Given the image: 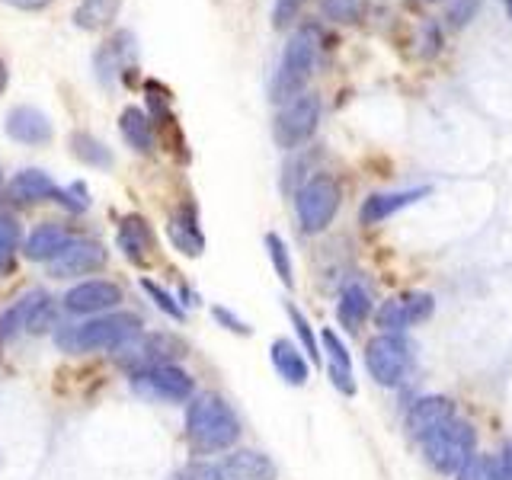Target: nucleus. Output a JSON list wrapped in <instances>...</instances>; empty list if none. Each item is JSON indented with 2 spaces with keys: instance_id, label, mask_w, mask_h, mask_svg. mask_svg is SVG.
I'll list each match as a JSON object with an SVG mask.
<instances>
[{
  "instance_id": "f257e3e1",
  "label": "nucleus",
  "mask_w": 512,
  "mask_h": 480,
  "mask_svg": "<svg viewBox=\"0 0 512 480\" xmlns=\"http://www.w3.org/2000/svg\"><path fill=\"white\" fill-rule=\"evenodd\" d=\"M240 436V420L228 400L218 394H199L186 410V439L192 452L215 455L231 448Z\"/></svg>"
},
{
  "instance_id": "f03ea898",
  "label": "nucleus",
  "mask_w": 512,
  "mask_h": 480,
  "mask_svg": "<svg viewBox=\"0 0 512 480\" xmlns=\"http://www.w3.org/2000/svg\"><path fill=\"white\" fill-rule=\"evenodd\" d=\"M141 333V320L135 314H103L87 324H74L58 330L55 343L61 352H103V349H122L128 340H135Z\"/></svg>"
},
{
  "instance_id": "7ed1b4c3",
  "label": "nucleus",
  "mask_w": 512,
  "mask_h": 480,
  "mask_svg": "<svg viewBox=\"0 0 512 480\" xmlns=\"http://www.w3.org/2000/svg\"><path fill=\"white\" fill-rule=\"evenodd\" d=\"M314 42H317L314 29H301L288 39L276 80H272V100L292 103L295 96H301V87L308 84L314 71Z\"/></svg>"
},
{
  "instance_id": "20e7f679",
  "label": "nucleus",
  "mask_w": 512,
  "mask_h": 480,
  "mask_svg": "<svg viewBox=\"0 0 512 480\" xmlns=\"http://www.w3.org/2000/svg\"><path fill=\"white\" fill-rule=\"evenodd\" d=\"M474 442H477L474 426L455 416L452 423L442 426L439 432H432V436H426L420 445L426 452V461L439 474H458L464 464L474 458Z\"/></svg>"
},
{
  "instance_id": "39448f33",
  "label": "nucleus",
  "mask_w": 512,
  "mask_h": 480,
  "mask_svg": "<svg viewBox=\"0 0 512 480\" xmlns=\"http://www.w3.org/2000/svg\"><path fill=\"white\" fill-rule=\"evenodd\" d=\"M295 208H298V221L304 231L308 234L324 231L336 218V212H340V183L327 173L311 176V180L298 189Z\"/></svg>"
},
{
  "instance_id": "423d86ee",
  "label": "nucleus",
  "mask_w": 512,
  "mask_h": 480,
  "mask_svg": "<svg viewBox=\"0 0 512 480\" xmlns=\"http://www.w3.org/2000/svg\"><path fill=\"white\" fill-rule=\"evenodd\" d=\"M365 365L378 384L394 388V384H400L410 375V365H413L410 343L400 333H381V336H375V340H368Z\"/></svg>"
},
{
  "instance_id": "0eeeda50",
  "label": "nucleus",
  "mask_w": 512,
  "mask_h": 480,
  "mask_svg": "<svg viewBox=\"0 0 512 480\" xmlns=\"http://www.w3.org/2000/svg\"><path fill=\"white\" fill-rule=\"evenodd\" d=\"M186 352L183 340H176L170 333H138L135 340H128L122 349H116V359L128 372H144V368L173 365Z\"/></svg>"
},
{
  "instance_id": "6e6552de",
  "label": "nucleus",
  "mask_w": 512,
  "mask_h": 480,
  "mask_svg": "<svg viewBox=\"0 0 512 480\" xmlns=\"http://www.w3.org/2000/svg\"><path fill=\"white\" fill-rule=\"evenodd\" d=\"M320 119V103L314 93H301L292 103H285L282 112L276 116V125H272V135H276V144L285 151H295L298 144H304L317 128Z\"/></svg>"
},
{
  "instance_id": "1a4fd4ad",
  "label": "nucleus",
  "mask_w": 512,
  "mask_h": 480,
  "mask_svg": "<svg viewBox=\"0 0 512 480\" xmlns=\"http://www.w3.org/2000/svg\"><path fill=\"white\" fill-rule=\"evenodd\" d=\"M52 320H55V304L45 292H29L23 298H16L10 308L0 314V346L23 330L42 333Z\"/></svg>"
},
{
  "instance_id": "9d476101",
  "label": "nucleus",
  "mask_w": 512,
  "mask_h": 480,
  "mask_svg": "<svg viewBox=\"0 0 512 480\" xmlns=\"http://www.w3.org/2000/svg\"><path fill=\"white\" fill-rule=\"evenodd\" d=\"M135 394L148 400H164V404H180V400L192 397V378L176 365H157L144 368V372L132 375Z\"/></svg>"
},
{
  "instance_id": "9b49d317",
  "label": "nucleus",
  "mask_w": 512,
  "mask_h": 480,
  "mask_svg": "<svg viewBox=\"0 0 512 480\" xmlns=\"http://www.w3.org/2000/svg\"><path fill=\"white\" fill-rule=\"evenodd\" d=\"M103 266H106L103 244L74 237L71 244L61 250V256H55V260L48 263V276L52 279H77V276H87V272H96Z\"/></svg>"
},
{
  "instance_id": "f8f14e48",
  "label": "nucleus",
  "mask_w": 512,
  "mask_h": 480,
  "mask_svg": "<svg viewBox=\"0 0 512 480\" xmlns=\"http://www.w3.org/2000/svg\"><path fill=\"white\" fill-rule=\"evenodd\" d=\"M116 304H122V288L109 279L80 282L64 295V308L71 314H103L109 308H116Z\"/></svg>"
},
{
  "instance_id": "ddd939ff",
  "label": "nucleus",
  "mask_w": 512,
  "mask_h": 480,
  "mask_svg": "<svg viewBox=\"0 0 512 480\" xmlns=\"http://www.w3.org/2000/svg\"><path fill=\"white\" fill-rule=\"evenodd\" d=\"M135 64V39L132 32H116L100 52H96V77H100V84H116V77L125 74L128 68Z\"/></svg>"
},
{
  "instance_id": "4468645a",
  "label": "nucleus",
  "mask_w": 512,
  "mask_h": 480,
  "mask_svg": "<svg viewBox=\"0 0 512 480\" xmlns=\"http://www.w3.org/2000/svg\"><path fill=\"white\" fill-rule=\"evenodd\" d=\"M452 420H455V404L448 397H423V400H416L407 413V426L420 442L426 436H432V432H439L442 426H448Z\"/></svg>"
},
{
  "instance_id": "2eb2a0df",
  "label": "nucleus",
  "mask_w": 512,
  "mask_h": 480,
  "mask_svg": "<svg viewBox=\"0 0 512 480\" xmlns=\"http://www.w3.org/2000/svg\"><path fill=\"white\" fill-rule=\"evenodd\" d=\"M7 135L20 144H48L52 141V119L36 106H16L7 112Z\"/></svg>"
},
{
  "instance_id": "dca6fc26",
  "label": "nucleus",
  "mask_w": 512,
  "mask_h": 480,
  "mask_svg": "<svg viewBox=\"0 0 512 480\" xmlns=\"http://www.w3.org/2000/svg\"><path fill=\"white\" fill-rule=\"evenodd\" d=\"M7 192H10V199L20 202V205L45 202V199H55V202L64 205V196H68V189L58 186L52 176L42 173V170H23V173H16Z\"/></svg>"
},
{
  "instance_id": "f3484780",
  "label": "nucleus",
  "mask_w": 512,
  "mask_h": 480,
  "mask_svg": "<svg viewBox=\"0 0 512 480\" xmlns=\"http://www.w3.org/2000/svg\"><path fill=\"white\" fill-rule=\"evenodd\" d=\"M218 468L224 480H276L272 458L263 452H250V448H240V452L218 461Z\"/></svg>"
},
{
  "instance_id": "a211bd4d",
  "label": "nucleus",
  "mask_w": 512,
  "mask_h": 480,
  "mask_svg": "<svg viewBox=\"0 0 512 480\" xmlns=\"http://www.w3.org/2000/svg\"><path fill=\"white\" fill-rule=\"evenodd\" d=\"M119 247L135 266H148L154 260V231H151V224L144 218H138V215H128L122 221V228H119Z\"/></svg>"
},
{
  "instance_id": "6ab92c4d",
  "label": "nucleus",
  "mask_w": 512,
  "mask_h": 480,
  "mask_svg": "<svg viewBox=\"0 0 512 480\" xmlns=\"http://www.w3.org/2000/svg\"><path fill=\"white\" fill-rule=\"evenodd\" d=\"M71 234L61 228V224H39L36 231H32L29 237H26V247H23V253H26V260H32V263H52L55 256H61V250L71 244Z\"/></svg>"
},
{
  "instance_id": "aec40b11",
  "label": "nucleus",
  "mask_w": 512,
  "mask_h": 480,
  "mask_svg": "<svg viewBox=\"0 0 512 480\" xmlns=\"http://www.w3.org/2000/svg\"><path fill=\"white\" fill-rule=\"evenodd\" d=\"M429 196V189H407V192H378V196H368L365 205H362V224H378L384 218H391L394 212H400V208L413 205L416 199Z\"/></svg>"
},
{
  "instance_id": "412c9836",
  "label": "nucleus",
  "mask_w": 512,
  "mask_h": 480,
  "mask_svg": "<svg viewBox=\"0 0 512 480\" xmlns=\"http://www.w3.org/2000/svg\"><path fill=\"white\" fill-rule=\"evenodd\" d=\"M320 343H324V349L330 352V381H333V388L343 391V394H356V378H352V359H349L346 343L333 330L320 333Z\"/></svg>"
},
{
  "instance_id": "4be33fe9",
  "label": "nucleus",
  "mask_w": 512,
  "mask_h": 480,
  "mask_svg": "<svg viewBox=\"0 0 512 480\" xmlns=\"http://www.w3.org/2000/svg\"><path fill=\"white\" fill-rule=\"evenodd\" d=\"M119 128H122V138L128 141V148H135L138 154H151L154 151L157 128H154L148 112L128 106L122 116H119Z\"/></svg>"
},
{
  "instance_id": "5701e85b",
  "label": "nucleus",
  "mask_w": 512,
  "mask_h": 480,
  "mask_svg": "<svg viewBox=\"0 0 512 480\" xmlns=\"http://www.w3.org/2000/svg\"><path fill=\"white\" fill-rule=\"evenodd\" d=\"M167 234L173 240V247L186 253V256H199L205 250V237L196 224V212L192 208H183V212H176L167 224Z\"/></svg>"
},
{
  "instance_id": "b1692460",
  "label": "nucleus",
  "mask_w": 512,
  "mask_h": 480,
  "mask_svg": "<svg viewBox=\"0 0 512 480\" xmlns=\"http://www.w3.org/2000/svg\"><path fill=\"white\" fill-rule=\"evenodd\" d=\"M372 314V298L362 285H346L340 292V304H336V317H340L343 330L359 333V327L365 324V317Z\"/></svg>"
},
{
  "instance_id": "393cba45",
  "label": "nucleus",
  "mask_w": 512,
  "mask_h": 480,
  "mask_svg": "<svg viewBox=\"0 0 512 480\" xmlns=\"http://www.w3.org/2000/svg\"><path fill=\"white\" fill-rule=\"evenodd\" d=\"M272 365H276V372L288 381V384H304L311 375V368L308 362L301 359V352L295 349V343H288V340H276L272 343Z\"/></svg>"
},
{
  "instance_id": "a878e982",
  "label": "nucleus",
  "mask_w": 512,
  "mask_h": 480,
  "mask_svg": "<svg viewBox=\"0 0 512 480\" xmlns=\"http://www.w3.org/2000/svg\"><path fill=\"white\" fill-rule=\"evenodd\" d=\"M119 10V0H80L74 10V23L80 29H103L112 23V16Z\"/></svg>"
},
{
  "instance_id": "bb28decb",
  "label": "nucleus",
  "mask_w": 512,
  "mask_h": 480,
  "mask_svg": "<svg viewBox=\"0 0 512 480\" xmlns=\"http://www.w3.org/2000/svg\"><path fill=\"white\" fill-rule=\"evenodd\" d=\"M71 151L77 160H84V164H90V167H112L109 148L103 141H96L93 135H84V132L71 135Z\"/></svg>"
},
{
  "instance_id": "cd10ccee",
  "label": "nucleus",
  "mask_w": 512,
  "mask_h": 480,
  "mask_svg": "<svg viewBox=\"0 0 512 480\" xmlns=\"http://www.w3.org/2000/svg\"><path fill=\"white\" fill-rule=\"evenodd\" d=\"M458 480H506L500 455H474L464 468L458 471Z\"/></svg>"
},
{
  "instance_id": "c85d7f7f",
  "label": "nucleus",
  "mask_w": 512,
  "mask_h": 480,
  "mask_svg": "<svg viewBox=\"0 0 512 480\" xmlns=\"http://www.w3.org/2000/svg\"><path fill=\"white\" fill-rule=\"evenodd\" d=\"M375 320H378L381 333H404V330L410 327V314H407L404 298L384 301L381 308H378V314H375Z\"/></svg>"
},
{
  "instance_id": "c756f323",
  "label": "nucleus",
  "mask_w": 512,
  "mask_h": 480,
  "mask_svg": "<svg viewBox=\"0 0 512 480\" xmlns=\"http://www.w3.org/2000/svg\"><path fill=\"white\" fill-rule=\"evenodd\" d=\"M16 250H20V224L10 215H0V272L13 263Z\"/></svg>"
},
{
  "instance_id": "7c9ffc66",
  "label": "nucleus",
  "mask_w": 512,
  "mask_h": 480,
  "mask_svg": "<svg viewBox=\"0 0 512 480\" xmlns=\"http://www.w3.org/2000/svg\"><path fill=\"white\" fill-rule=\"evenodd\" d=\"M288 317H292V324H295V333H298V340L304 343V349H308V356L314 359V365L320 362V349H317V336H314V327L308 324V317H304L295 304H288Z\"/></svg>"
},
{
  "instance_id": "2f4dec72",
  "label": "nucleus",
  "mask_w": 512,
  "mask_h": 480,
  "mask_svg": "<svg viewBox=\"0 0 512 480\" xmlns=\"http://www.w3.org/2000/svg\"><path fill=\"white\" fill-rule=\"evenodd\" d=\"M266 247H269V256H272V266H276L279 279L285 285H292V260H288V247L282 244L279 234H266Z\"/></svg>"
},
{
  "instance_id": "473e14b6",
  "label": "nucleus",
  "mask_w": 512,
  "mask_h": 480,
  "mask_svg": "<svg viewBox=\"0 0 512 480\" xmlns=\"http://www.w3.org/2000/svg\"><path fill=\"white\" fill-rule=\"evenodd\" d=\"M407 304V314H410V324H420V320H429L432 317V308H436V301H432V295L426 292H407L400 295Z\"/></svg>"
},
{
  "instance_id": "72a5a7b5",
  "label": "nucleus",
  "mask_w": 512,
  "mask_h": 480,
  "mask_svg": "<svg viewBox=\"0 0 512 480\" xmlns=\"http://www.w3.org/2000/svg\"><path fill=\"white\" fill-rule=\"evenodd\" d=\"M173 480H224L218 461H192L183 471H176Z\"/></svg>"
},
{
  "instance_id": "f704fd0d",
  "label": "nucleus",
  "mask_w": 512,
  "mask_h": 480,
  "mask_svg": "<svg viewBox=\"0 0 512 480\" xmlns=\"http://www.w3.org/2000/svg\"><path fill=\"white\" fill-rule=\"evenodd\" d=\"M144 292H148V295L157 301V308H160V311H167L173 320H183V308H180V304H176V301H173V298H170L160 285H154V282L144 279Z\"/></svg>"
},
{
  "instance_id": "c9c22d12",
  "label": "nucleus",
  "mask_w": 512,
  "mask_h": 480,
  "mask_svg": "<svg viewBox=\"0 0 512 480\" xmlns=\"http://www.w3.org/2000/svg\"><path fill=\"white\" fill-rule=\"evenodd\" d=\"M212 314H215V317H218V320H221V324H224V327H228V330H234V333H244V336L250 333V327L244 324V320H240V317H234V314H231L228 308H215Z\"/></svg>"
},
{
  "instance_id": "e433bc0d",
  "label": "nucleus",
  "mask_w": 512,
  "mask_h": 480,
  "mask_svg": "<svg viewBox=\"0 0 512 480\" xmlns=\"http://www.w3.org/2000/svg\"><path fill=\"white\" fill-rule=\"evenodd\" d=\"M327 10H330L333 16H343V20H352V16H356V0H330Z\"/></svg>"
},
{
  "instance_id": "4c0bfd02",
  "label": "nucleus",
  "mask_w": 512,
  "mask_h": 480,
  "mask_svg": "<svg viewBox=\"0 0 512 480\" xmlns=\"http://www.w3.org/2000/svg\"><path fill=\"white\" fill-rule=\"evenodd\" d=\"M4 4H10L16 10H45L52 0H4Z\"/></svg>"
},
{
  "instance_id": "58836bf2",
  "label": "nucleus",
  "mask_w": 512,
  "mask_h": 480,
  "mask_svg": "<svg viewBox=\"0 0 512 480\" xmlns=\"http://www.w3.org/2000/svg\"><path fill=\"white\" fill-rule=\"evenodd\" d=\"M500 461H503V471H506V480H512V442L506 445V452L500 455Z\"/></svg>"
},
{
  "instance_id": "ea45409f",
  "label": "nucleus",
  "mask_w": 512,
  "mask_h": 480,
  "mask_svg": "<svg viewBox=\"0 0 512 480\" xmlns=\"http://www.w3.org/2000/svg\"><path fill=\"white\" fill-rule=\"evenodd\" d=\"M7 80H10V74H7V64H4V58H0V93L7 90Z\"/></svg>"
},
{
  "instance_id": "a19ab883",
  "label": "nucleus",
  "mask_w": 512,
  "mask_h": 480,
  "mask_svg": "<svg viewBox=\"0 0 512 480\" xmlns=\"http://www.w3.org/2000/svg\"><path fill=\"white\" fill-rule=\"evenodd\" d=\"M506 10H509V16H512V0H506Z\"/></svg>"
},
{
  "instance_id": "79ce46f5",
  "label": "nucleus",
  "mask_w": 512,
  "mask_h": 480,
  "mask_svg": "<svg viewBox=\"0 0 512 480\" xmlns=\"http://www.w3.org/2000/svg\"><path fill=\"white\" fill-rule=\"evenodd\" d=\"M0 186H4V176H0Z\"/></svg>"
}]
</instances>
